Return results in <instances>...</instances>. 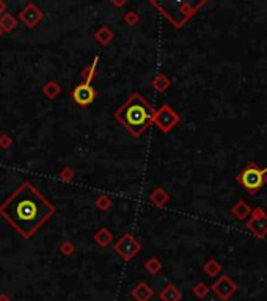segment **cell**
<instances>
[{"mask_svg":"<svg viewBox=\"0 0 267 301\" xmlns=\"http://www.w3.org/2000/svg\"><path fill=\"white\" fill-rule=\"evenodd\" d=\"M2 11H5V4H0V14H2Z\"/></svg>","mask_w":267,"mask_h":301,"instance_id":"cell-5","label":"cell"},{"mask_svg":"<svg viewBox=\"0 0 267 301\" xmlns=\"http://www.w3.org/2000/svg\"><path fill=\"white\" fill-rule=\"evenodd\" d=\"M153 116H154L153 107L150 105L147 97L141 96L140 93L131 94L129 99L115 113V119L132 137H140L147 131L150 122L153 121Z\"/></svg>","mask_w":267,"mask_h":301,"instance_id":"cell-2","label":"cell"},{"mask_svg":"<svg viewBox=\"0 0 267 301\" xmlns=\"http://www.w3.org/2000/svg\"><path fill=\"white\" fill-rule=\"evenodd\" d=\"M90 80H91V75H88V79L84 83L74 87V90L71 91V96H72V99H74V102L82 105V107L90 105L93 100L96 99V91L90 85Z\"/></svg>","mask_w":267,"mask_h":301,"instance_id":"cell-3","label":"cell"},{"mask_svg":"<svg viewBox=\"0 0 267 301\" xmlns=\"http://www.w3.org/2000/svg\"><path fill=\"white\" fill-rule=\"evenodd\" d=\"M244 182H245V185H249V187H256V185L261 182V173H258L256 169L247 171L245 176H244Z\"/></svg>","mask_w":267,"mask_h":301,"instance_id":"cell-4","label":"cell"},{"mask_svg":"<svg viewBox=\"0 0 267 301\" xmlns=\"http://www.w3.org/2000/svg\"><path fill=\"white\" fill-rule=\"evenodd\" d=\"M55 213L54 206L32 182H22L0 204V217L24 239H30Z\"/></svg>","mask_w":267,"mask_h":301,"instance_id":"cell-1","label":"cell"}]
</instances>
